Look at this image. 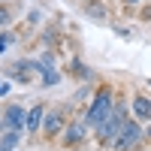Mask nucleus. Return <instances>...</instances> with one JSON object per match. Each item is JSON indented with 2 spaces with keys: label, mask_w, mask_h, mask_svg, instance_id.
Returning <instances> with one entry per match:
<instances>
[{
  "label": "nucleus",
  "mask_w": 151,
  "mask_h": 151,
  "mask_svg": "<svg viewBox=\"0 0 151 151\" xmlns=\"http://www.w3.org/2000/svg\"><path fill=\"white\" fill-rule=\"evenodd\" d=\"M21 145V133L18 130H6L3 136H0V148H6V151H15Z\"/></svg>",
  "instance_id": "nucleus-10"
},
{
  "label": "nucleus",
  "mask_w": 151,
  "mask_h": 151,
  "mask_svg": "<svg viewBox=\"0 0 151 151\" xmlns=\"http://www.w3.org/2000/svg\"><path fill=\"white\" fill-rule=\"evenodd\" d=\"M124 3H127V6H136V3H142V0H124Z\"/></svg>",
  "instance_id": "nucleus-17"
},
{
  "label": "nucleus",
  "mask_w": 151,
  "mask_h": 151,
  "mask_svg": "<svg viewBox=\"0 0 151 151\" xmlns=\"http://www.w3.org/2000/svg\"><path fill=\"white\" fill-rule=\"evenodd\" d=\"M12 42H15V33H3V36H0V55H3Z\"/></svg>",
  "instance_id": "nucleus-13"
},
{
  "label": "nucleus",
  "mask_w": 151,
  "mask_h": 151,
  "mask_svg": "<svg viewBox=\"0 0 151 151\" xmlns=\"http://www.w3.org/2000/svg\"><path fill=\"white\" fill-rule=\"evenodd\" d=\"M6 133V121H3V109H0V136Z\"/></svg>",
  "instance_id": "nucleus-15"
},
{
  "label": "nucleus",
  "mask_w": 151,
  "mask_h": 151,
  "mask_svg": "<svg viewBox=\"0 0 151 151\" xmlns=\"http://www.w3.org/2000/svg\"><path fill=\"white\" fill-rule=\"evenodd\" d=\"M67 124H64V112H45V121H42V133L48 136V139H55V136H64Z\"/></svg>",
  "instance_id": "nucleus-5"
},
{
  "label": "nucleus",
  "mask_w": 151,
  "mask_h": 151,
  "mask_svg": "<svg viewBox=\"0 0 151 151\" xmlns=\"http://www.w3.org/2000/svg\"><path fill=\"white\" fill-rule=\"evenodd\" d=\"M42 121H45V109L42 106H30L27 109V127H24V133H36Z\"/></svg>",
  "instance_id": "nucleus-9"
},
{
  "label": "nucleus",
  "mask_w": 151,
  "mask_h": 151,
  "mask_svg": "<svg viewBox=\"0 0 151 151\" xmlns=\"http://www.w3.org/2000/svg\"><path fill=\"white\" fill-rule=\"evenodd\" d=\"M9 18H12L9 15V6H0V24H9Z\"/></svg>",
  "instance_id": "nucleus-14"
},
{
  "label": "nucleus",
  "mask_w": 151,
  "mask_h": 151,
  "mask_svg": "<svg viewBox=\"0 0 151 151\" xmlns=\"http://www.w3.org/2000/svg\"><path fill=\"white\" fill-rule=\"evenodd\" d=\"M85 136H88V124H85V121H70L67 130H64V145L73 148V145L85 142Z\"/></svg>",
  "instance_id": "nucleus-7"
},
{
  "label": "nucleus",
  "mask_w": 151,
  "mask_h": 151,
  "mask_svg": "<svg viewBox=\"0 0 151 151\" xmlns=\"http://www.w3.org/2000/svg\"><path fill=\"white\" fill-rule=\"evenodd\" d=\"M148 85H151V79H148Z\"/></svg>",
  "instance_id": "nucleus-20"
},
{
  "label": "nucleus",
  "mask_w": 151,
  "mask_h": 151,
  "mask_svg": "<svg viewBox=\"0 0 151 151\" xmlns=\"http://www.w3.org/2000/svg\"><path fill=\"white\" fill-rule=\"evenodd\" d=\"M130 121V115H127V106H121V103H115V109H112V115L97 127V139H100V145H112L121 136V130H124V124Z\"/></svg>",
  "instance_id": "nucleus-2"
},
{
  "label": "nucleus",
  "mask_w": 151,
  "mask_h": 151,
  "mask_svg": "<svg viewBox=\"0 0 151 151\" xmlns=\"http://www.w3.org/2000/svg\"><path fill=\"white\" fill-rule=\"evenodd\" d=\"M145 136H148V142H151V130H145Z\"/></svg>",
  "instance_id": "nucleus-18"
},
{
  "label": "nucleus",
  "mask_w": 151,
  "mask_h": 151,
  "mask_svg": "<svg viewBox=\"0 0 151 151\" xmlns=\"http://www.w3.org/2000/svg\"><path fill=\"white\" fill-rule=\"evenodd\" d=\"M9 76L21 85H30L36 76V67H33V60H15V64H9Z\"/></svg>",
  "instance_id": "nucleus-6"
},
{
  "label": "nucleus",
  "mask_w": 151,
  "mask_h": 151,
  "mask_svg": "<svg viewBox=\"0 0 151 151\" xmlns=\"http://www.w3.org/2000/svg\"><path fill=\"white\" fill-rule=\"evenodd\" d=\"M0 94H9V85L6 82H0Z\"/></svg>",
  "instance_id": "nucleus-16"
},
{
  "label": "nucleus",
  "mask_w": 151,
  "mask_h": 151,
  "mask_svg": "<svg viewBox=\"0 0 151 151\" xmlns=\"http://www.w3.org/2000/svg\"><path fill=\"white\" fill-rule=\"evenodd\" d=\"M58 82H60V73H58V70H45V73H40V85L52 88V85H58Z\"/></svg>",
  "instance_id": "nucleus-11"
},
{
  "label": "nucleus",
  "mask_w": 151,
  "mask_h": 151,
  "mask_svg": "<svg viewBox=\"0 0 151 151\" xmlns=\"http://www.w3.org/2000/svg\"><path fill=\"white\" fill-rule=\"evenodd\" d=\"M85 12H88V15H91L94 21H103V18H106V15H103V6H100V3H91Z\"/></svg>",
  "instance_id": "nucleus-12"
},
{
  "label": "nucleus",
  "mask_w": 151,
  "mask_h": 151,
  "mask_svg": "<svg viewBox=\"0 0 151 151\" xmlns=\"http://www.w3.org/2000/svg\"><path fill=\"white\" fill-rule=\"evenodd\" d=\"M3 121H6V130H18L24 133V127H27V106H3Z\"/></svg>",
  "instance_id": "nucleus-4"
},
{
  "label": "nucleus",
  "mask_w": 151,
  "mask_h": 151,
  "mask_svg": "<svg viewBox=\"0 0 151 151\" xmlns=\"http://www.w3.org/2000/svg\"><path fill=\"white\" fill-rule=\"evenodd\" d=\"M112 109H115V91H112L109 85H103V88L94 94V100H91V106H88V112L82 115V121H85L91 130H97L100 124L112 115Z\"/></svg>",
  "instance_id": "nucleus-1"
},
{
  "label": "nucleus",
  "mask_w": 151,
  "mask_h": 151,
  "mask_svg": "<svg viewBox=\"0 0 151 151\" xmlns=\"http://www.w3.org/2000/svg\"><path fill=\"white\" fill-rule=\"evenodd\" d=\"M130 109H133V118H136V121H151V100H148V97L136 94L133 103H130Z\"/></svg>",
  "instance_id": "nucleus-8"
},
{
  "label": "nucleus",
  "mask_w": 151,
  "mask_h": 151,
  "mask_svg": "<svg viewBox=\"0 0 151 151\" xmlns=\"http://www.w3.org/2000/svg\"><path fill=\"white\" fill-rule=\"evenodd\" d=\"M142 139H145L142 124L136 121V118H130L127 124H124L121 136H118L115 142H112V151H133V148H139V145H142Z\"/></svg>",
  "instance_id": "nucleus-3"
},
{
  "label": "nucleus",
  "mask_w": 151,
  "mask_h": 151,
  "mask_svg": "<svg viewBox=\"0 0 151 151\" xmlns=\"http://www.w3.org/2000/svg\"><path fill=\"white\" fill-rule=\"evenodd\" d=\"M0 151H6V148H0Z\"/></svg>",
  "instance_id": "nucleus-19"
}]
</instances>
